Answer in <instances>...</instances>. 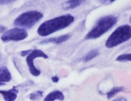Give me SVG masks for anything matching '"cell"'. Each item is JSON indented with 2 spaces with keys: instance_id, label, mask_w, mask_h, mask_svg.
<instances>
[{
  "instance_id": "6da1fadb",
  "label": "cell",
  "mask_w": 131,
  "mask_h": 101,
  "mask_svg": "<svg viewBox=\"0 0 131 101\" xmlns=\"http://www.w3.org/2000/svg\"><path fill=\"white\" fill-rule=\"evenodd\" d=\"M74 21V17L70 14L60 15L43 22L38 27L37 32L40 36L45 37L68 27Z\"/></svg>"
},
{
  "instance_id": "7a4b0ae2",
  "label": "cell",
  "mask_w": 131,
  "mask_h": 101,
  "mask_svg": "<svg viewBox=\"0 0 131 101\" xmlns=\"http://www.w3.org/2000/svg\"><path fill=\"white\" fill-rule=\"evenodd\" d=\"M117 18L114 15L103 16L99 18L91 30L85 35L86 40L97 39L112 28L117 22Z\"/></svg>"
},
{
  "instance_id": "3957f363",
  "label": "cell",
  "mask_w": 131,
  "mask_h": 101,
  "mask_svg": "<svg viewBox=\"0 0 131 101\" xmlns=\"http://www.w3.org/2000/svg\"><path fill=\"white\" fill-rule=\"evenodd\" d=\"M131 38V27L129 25H124L114 30L107 38L105 46L107 48H114L128 40Z\"/></svg>"
},
{
  "instance_id": "277c9868",
  "label": "cell",
  "mask_w": 131,
  "mask_h": 101,
  "mask_svg": "<svg viewBox=\"0 0 131 101\" xmlns=\"http://www.w3.org/2000/svg\"><path fill=\"white\" fill-rule=\"evenodd\" d=\"M43 18V14L36 10L25 12L18 15L14 21V25L18 28L29 29L35 26Z\"/></svg>"
},
{
  "instance_id": "5b68a950",
  "label": "cell",
  "mask_w": 131,
  "mask_h": 101,
  "mask_svg": "<svg viewBox=\"0 0 131 101\" xmlns=\"http://www.w3.org/2000/svg\"><path fill=\"white\" fill-rule=\"evenodd\" d=\"M37 58H42L45 59H48V56L41 50L35 49V50H32L28 54V55L26 57L25 61H26V63L28 66L29 72L31 75H33L35 77H38L41 74V71L39 69H38L34 64V61Z\"/></svg>"
},
{
  "instance_id": "8992f818",
  "label": "cell",
  "mask_w": 131,
  "mask_h": 101,
  "mask_svg": "<svg viewBox=\"0 0 131 101\" xmlns=\"http://www.w3.org/2000/svg\"><path fill=\"white\" fill-rule=\"evenodd\" d=\"M28 37V32L25 29L21 28H14L6 30L1 36V40L4 42L7 41H19Z\"/></svg>"
},
{
  "instance_id": "52a82bcc",
  "label": "cell",
  "mask_w": 131,
  "mask_h": 101,
  "mask_svg": "<svg viewBox=\"0 0 131 101\" xmlns=\"http://www.w3.org/2000/svg\"><path fill=\"white\" fill-rule=\"evenodd\" d=\"M70 38H71V35L69 34L63 35H60L58 37L46 38V39L43 40L42 41H41L40 44H61L63 42H65Z\"/></svg>"
},
{
  "instance_id": "ba28073f",
  "label": "cell",
  "mask_w": 131,
  "mask_h": 101,
  "mask_svg": "<svg viewBox=\"0 0 131 101\" xmlns=\"http://www.w3.org/2000/svg\"><path fill=\"white\" fill-rule=\"evenodd\" d=\"M18 93V91L15 87L9 91H0V94L5 101H15L17 98Z\"/></svg>"
},
{
  "instance_id": "9c48e42d",
  "label": "cell",
  "mask_w": 131,
  "mask_h": 101,
  "mask_svg": "<svg viewBox=\"0 0 131 101\" xmlns=\"http://www.w3.org/2000/svg\"><path fill=\"white\" fill-rule=\"evenodd\" d=\"M64 100V94L60 91H54L49 93L45 98L43 101H55L60 100L63 101Z\"/></svg>"
},
{
  "instance_id": "30bf717a",
  "label": "cell",
  "mask_w": 131,
  "mask_h": 101,
  "mask_svg": "<svg viewBox=\"0 0 131 101\" xmlns=\"http://www.w3.org/2000/svg\"><path fill=\"white\" fill-rule=\"evenodd\" d=\"M12 80V74L8 69L3 66L0 68V83H7L11 81Z\"/></svg>"
},
{
  "instance_id": "8fae6325",
  "label": "cell",
  "mask_w": 131,
  "mask_h": 101,
  "mask_svg": "<svg viewBox=\"0 0 131 101\" xmlns=\"http://www.w3.org/2000/svg\"><path fill=\"white\" fill-rule=\"evenodd\" d=\"M84 1L81 0H70V1H66L63 4V8L65 10H69V9H73L75 8L78 6H80Z\"/></svg>"
},
{
  "instance_id": "7c38bea8",
  "label": "cell",
  "mask_w": 131,
  "mask_h": 101,
  "mask_svg": "<svg viewBox=\"0 0 131 101\" xmlns=\"http://www.w3.org/2000/svg\"><path fill=\"white\" fill-rule=\"evenodd\" d=\"M99 51L97 49H93L91 51H90L86 55L85 57L84 58V62H88V61H90L91 60H93L94 58H97L98 55H99Z\"/></svg>"
},
{
  "instance_id": "4fadbf2b",
  "label": "cell",
  "mask_w": 131,
  "mask_h": 101,
  "mask_svg": "<svg viewBox=\"0 0 131 101\" xmlns=\"http://www.w3.org/2000/svg\"><path fill=\"white\" fill-rule=\"evenodd\" d=\"M124 91V87H114L113 89H111V91H109L107 93V99H111L113 98L115 95H117L118 93L120 92H122Z\"/></svg>"
},
{
  "instance_id": "5bb4252c",
  "label": "cell",
  "mask_w": 131,
  "mask_h": 101,
  "mask_svg": "<svg viewBox=\"0 0 131 101\" xmlns=\"http://www.w3.org/2000/svg\"><path fill=\"white\" fill-rule=\"evenodd\" d=\"M43 97V92L41 91H37L28 95V98L31 101H38Z\"/></svg>"
},
{
  "instance_id": "9a60e30c",
  "label": "cell",
  "mask_w": 131,
  "mask_h": 101,
  "mask_svg": "<svg viewBox=\"0 0 131 101\" xmlns=\"http://www.w3.org/2000/svg\"><path fill=\"white\" fill-rule=\"evenodd\" d=\"M116 61H121V62H124V61H130V54H123L118 56L116 58Z\"/></svg>"
},
{
  "instance_id": "2e32d148",
  "label": "cell",
  "mask_w": 131,
  "mask_h": 101,
  "mask_svg": "<svg viewBox=\"0 0 131 101\" xmlns=\"http://www.w3.org/2000/svg\"><path fill=\"white\" fill-rule=\"evenodd\" d=\"M15 1L13 0H0V5H7V4H10L14 2Z\"/></svg>"
},
{
  "instance_id": "e0dca14e",
  "label": "cell",
  "mask_w": 131,
  "mask_h": 101,
  "mask_svg": "<svg viewBox=\"0 0 131 101\" xmlns=\"http://www.w3.org/2000/svg\"><path fill=\"white\" fill-rule=\"evenodd\" d=\"M31 51V50H27V51H22L20 52V54L22 56V57H25L27 56V54L28 55V54Z\"/></svg>"
},
{
  "instance_id": "ac0fdd59",
  "label": "cell",
  "mask_w": 131,
  "mask_h": 101,
  "mask_svg": "<svg viewBox=\"0 0 131 101\" xmlns=\"http://www.w3.org/2000/svg\"><path fill=\"white\" fill-rule=\"evenodd\" d=\"M51 81L53 83H58L59 81V77L58 76H54L51 77Z\"/></svg>"
},
{
  "instance_id": "d6986e66",
  "label": "cell",
  "mask_w": 131,
  "mask_h": 101,
  "mask_svg": "<svg viewBox=\"0 0 131 101\" xmlns=\"http://www.w3.org/2000/svg\"><path fill=\"white\" fill-rule=\"evenodd\" d=\"M113 101H128L126 97H118L115 100H114Z\"/></svg>"
},
{
  "instance_id": "ffe728a7",
  "label": "cell",
  "mask_w": 131,
  "mask_h": 101,
  "mask_svg": "<svg viewBox=\"0 0 131 101\" xmlns=\"http://www.w3.org/2000/svg\"><path fill=\"white\" fill-rule=\"evenodd\" d=\"M101 3H104V4H111V3H113L114 1H111V0H104V1H99Z\"/></svg>"
},
{
  "instance_id": "44dd1931",
  "label": "cell",
  "mask_w": 131,
  "mask_h": 101,
  "mask_svg": "<svg viewBox=\"0 0 131 101\" xmlns=\"http://www.w3.org/2000/svg\"><path fill=\"white\" fill-rule=\"evenodd\" d=\"M5 31H6V28L5 26L0 25V35L1 34H3Z\"/></svg>"
},
{
  "instance_id": "7402d4cb",
  "label": "cell",
  "mask_w": 131,
  "mask_h": 101,
  "mask_svg": "<svg viewBox=\"0 0 131 101\" xmlns=\"http://www.w3.org/2000/svg\"><path fill=\"white\" fill-rule=\"evenodd\" d=\"M3 85H5V84H3V83H0V86H3Z\"/></svg>"
}]
</instances>
